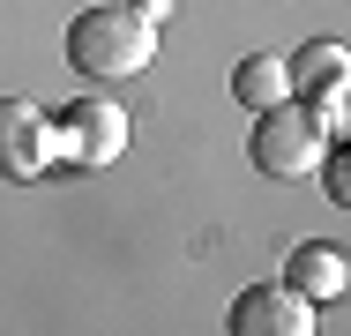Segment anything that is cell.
Instances as JSON below:
<instances>
[{"label": "cell", "mask_w": 351, "mask_h": 336, "mask_svg": "<svg viewBox=\"0 0 351 336\" xmlns=\"http://www.w3.org/2000/svg\"><path fill=\"white\" fill-rule=\"evenodd\" d=\"M232 336H306L314 329V299H299L291 284H247L224 314Z\"/></svg>", "instance_id": "obj_5"}, {"label": "cell", "mask_w": 351, "mask_h": 336, "mask_svg": "<svg viewBox=\"0 0 351 336\" xmlns=\"http://www.w3.org/2000/svg\"><path fill=\"white\" fill-rule=\"evenodd\" d=\"M284 284L299 291V299H344L351 284V262L337 239H306V247H291L284 254Z\"/></svg>", "instance_id": "obj_6"}, {"label": "cell", "mask_w": 351, "mask_h": 336, "mask_svg": "<svg viewBox=\"0 0 351 336\" xmlns=\"http://www.w3.org/2000/svg\"><path fill=\"white\" fill-rule=\"evenodd\" d=\"M314 172H322V187H329V202H337V209H351V149H344V142H329Z\"/></svg>", "instance_id": "obj_9"}, {"label": "cell", "mask_w": 351, "mask_h": 336, "mask_svg": "<svg viewBox=\"0 0 351 336\" xmlns=\"http://www.w3.org/2000/svg\"><path fill=\"white\" fill-rule=\"evenodd\" d=\"M53 172V120L30 97H0V180H45Z\"/></svg>", "instance_id": "obj_4"}, {"label": "cell", "mask_w": 351, "mask_h": 336, "mask_svg": "<svg viewBox=\"0 0 351 336\" xmlns=\"http://www.w3.org/2000/svg\"><path fill=\"white\" fill-rule=\"evenodd\" d=\"M142 15H149V23H165V15H172V0H135Z\"/></svg>", "instance_id": "obj_10"}, {"label": "cell", "mask_w": 351, "mask_h": 336, "mask_svg": "<svg viewBox=\"0 0 351 336\" xmlns=\"http://www.w3.org/2000/svg\"><path fill=\"white\" fill-rule=\"evenodd\" d=\"M337 134L322 128L299 97H277V105H262L254 112V134H247V157H254V172L262 180H306L314 165H322V149H329Z\"/></svg>", "instance_id": "obj_2"}, {"label": "cell", "mask_w": 351, "mask_h": 336, "mask_svg": "<svg viewBox=\"0 0 351 336\" xmlns=\"http://www.w3.org/2000/svg\"><path fill=\"white\" fill-rule=\"evenodd\" d=\"M53 120V165H75V172H97L128 149V112L112 97H75L68 112H45Z\"/></svg>", "instance_id": "obj_3"}, {"label": "cell", "mask_w": 351, "mask_h": 336, "mask_svg": "<svg viewBox=\"0 0 351 336\" xmlns=\"http://www.w3.org/2000/svg\"><path fill=\"white\" fill-rule=\"evenodd\" d=\"M232 97H239L247 112H262V105L291 97V75H284V53H247V60L232 67Z\"/></svg>", "instance_id": "obj_8"}, {"label": "cell", "mask_w": 351, "mask_h": 336, "mask_svg": "<svg viewBox=\"0 0 351 336\" xmlns=\"http://www.w3.org/2000/svg\"><path fill=\"white\" fill-rule=\"evenodd\" d=\"M157 60V23L142 15L135 0L120 8H82L68 23V67L82 82H128Z\"/></svg>", "instance_id": "obj_1"}, {"label": "cell", "mask_w": 351, "mask_h": 336, "mask_svg": "<svg viewBox=\"0 0 351 336\" xmlns=\"http://www.w3.org/2000/svg\"><path fill=\"white\" fill-rule=\"evenodd\" d=\"M284 75H291V97H314V90H329V82L351 75V53L337 38H314V45H299V53L284 60Z\"/></svg>", "instance_id": "obj_7"}]
</instances>
